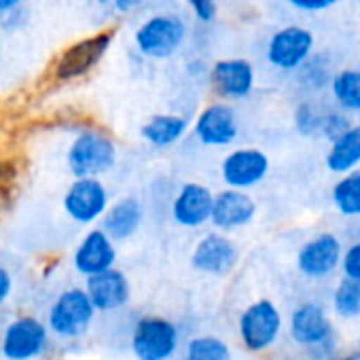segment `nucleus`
Masks as SVG:
<instances>
[{
	"label": "nucleus",
	"instance_id": "obj_1",
	"mask_svg": "<svg viewBox=\"0 0 360 360\" xmlns=\"http://www.w3.org/2000/svg\"><path fill=\"white\" fill-rule=\"evenodd\" d=\"M96 316V307L83 288L64 290L51 305L47 316V328L60 339L83 337Z\"/></svg>",
	"mask_w": 360,
	"mask_h": 360
},
{
	"label": "nucleus",
	"instance_id": "obj_2",
	"mask_svg": "<svg viewBox=\"0 0 360 360\" xmlns=\"http://www.w3.org/2000/svg\"><path fill=\"white\" fill-rule=\"evenodd\" d=\"M115 161L117 146L102 131L85 129L72 140L68 148V167L70 174L77 178L106 174L115 165Z\"/></svg>",
	"mask_w": 360,
	"mask_h": 360
},
{
	"label": "nucleus",
	"instance_id": "obj_3",
	"mask_svg": "<svg viewBox=\"0 0 360 360\" xmlns=\"http://www.w3.org/2000/svg\"><path fill=\"white\" fill-rule=\"evenodd\" d=\"M187 39V26L176 15H155L136 30V47L142 56L153 60H165L183 47Z\"/></svg>",
	"mask_w": 360,
	"mask_h": 360
},
{
	"label": "nucleus",
	"instance_id": "obj_4",
	"mask_svg": "<svg viewBox=\"0 0 360 360\" xmlns=\"http://www.w3.org/2000/svg\"><path fill=\"white\" fill-rule=\"evenodd\" d=\"M178 349V328L161 316H144L131 333V352L138 360H169Z\"/></svg>",
	"mask_w": 360,
	"mask_h": 360
},
{
	"label": "nucleus",
	"instance_id": "obj_5",
	"mask_svg": "<svg viewBox=\"0 0 360 360\" xmlns=\"http://www.w3.org/2000/svg\"><path fill=\"white\" fill-rule=\"evenodd\" d=\"M282 330V316L269 299L248 305L240 316V339L248 352L269 349Z\"/></svg>",
	"mask_w": 360,
	"mask_h": 360
},
{
	"label": "nucleus",
	"instance_id": "obj_6",
	"mask_svg": "<svg viewBox=\"0 0 360 360\" xmlns=\"http://www.w3.org/2000/svg\"><path fill=\"white\" fill-rule=\"evenodd\" d=\"M49 345V328L34 316L15 318L3 333L0 352L7 360H34Z\"/></svg>",
	"mask_w": 360,
	"mask_h": 360
},
{
	"label": "nucleus",
	"instance_id": "obj_7",
	"mask_svg": "<svg viewBox=\"0 0 360 360\" xmlns=\"http://www.w3.org/2000/svg\"><path fill=\"white\" fill-rule=\"evenodd\" d=\"M112 39H115L112 30H102L70 45L56 64V77L60 81H72L94 70L108 53Z\"/></svg>",
	"mask_w": 360,
	"mask_h": 360
},
{
	"label": "nucleus",
	"instance_id": "obj_8",
	"mask_svg": "<svg viewBox=\"0 0 360 360\" xmlns=\"http://www.w3.org/2000/svg\"><path fill=\"white\" fill-rule=\"evenodd\" d=\"M106 208L108 193L106 187L98 180V176L77 178L64 195V210L79 225H89L98 221Z\"/></svg>",
	"mask_w": 360,
	"mask_h": 360
},
{
	"label": "nucleus",
	"instance_id": "obj_9",
	"mask_svg": "<svg viewBox=\"0 0 360 360\" xmlns=\"http://www.w3.org/2000/svg\"><path fill=\"white\" fill-rule=\"evenodd\" d=\"M314 49V34L299 26H288L278 30L267 45V60L280 70L301 68Z\"/></svg>",
	"mask_w": 360,
	"mask_h": 360
},
{
	"label": "nucleus",
	"instance_id": "obj_10",
	"mask_svg": "<svg viewBox=\"0 0 360 360\" xmlns=\"http://www.w3.org/2000/svg\"><path fill=\"white\" fill-rule=\"evenodd\" d=\"M269 172V159L259 148H238L231 150L221 165L225 185L231 189H250L259 185Z\"/></svg>",
	"mask_w": 360,
	"mask_h": 360
},
{
	"label": "nucleus",
	"instance_id": "obj_11",
	"mask_svg": "<svg viewBox=\"0 0 360 360\" xmlns=\"http://www.w3.org/2000/svg\"><path fill=\"white\" fill-rule=\"evenodd\" d=\"M214 195L206 185L200 183H187L180 187L178 195L172 202V219L180 227H202L210 221Z\"/></svg>",
	"mask_w": 360,
	"mask_h": 360
},
{
	"label": "nucleus",
	"instance_id": "obj_12",
	"mask_svg": "<svg viewBox=\"0 0 360 360\" xmlns=\"http://www.w3.org/2000/svg\"><path fill=\"white\" fill-rule=\"evenodd\" d=\"M257 214L255 200L242 191V189H225L219 195H214L210 223L221 231H233L240 227H246Z\"/></svg>",
	"mask_w": 360,
	"mask_h": 360
},
{
	"label": "nucleus",
	"instance_id": "obj_13",
	"mask_svg": "<svg viewBox=\"0 0 360 360\" xmlns=\"http://www.w3.org/2000/svg\"><path fill=\"white\" fill-rule=\"evenodd\" d=\"M236 263H238V248L223 233L204 236L191 255V265L208 276H225L233 269Z\"/></svg>",
	"mask_w": 360,
	"mask_h": 360
},
{
	"label": "nucleus",
	"instance_id": "obj_14",
	"mask_svg": "<svg viewBox=\"0 0 360 360\" xmlns=\"http://www.w3.org/2000/svg\"><path fill=\"white\" fill-rule=\"evenodd\" d=\"M341 261V244L333 233L311 238L297 255V267L307 278H324L335 271Z\"/></svg>",
	"mask_w": 360,
	"mask_h": 360
},
{
	"label": "nucleus",
	"instance_id": "obj_15",
	"mask_svg": "<svg viewBox=\"0 0 360 360\" xmlns=\"http://www.w3.org/2000/svg\"><path fill=\"white\" fill-rule=\"evenodd\" d=\"M210 83L219 96L227 100H242L250 96L255 87L252 64L240 58L219 60L210 70Z\"/></svg>",
	"mask_w": 360,
	"mask_h": 360
},
{
	"label": "nucleus",
	"instance_id": "obj_16",
	"mask_svg": "<svg viewBox=\"0 0 360 360\" xmlns=\"http://www.w3.org/2000/svg\"><path fill=\"white\" fill-rule=\"evenodd\" d=\"M238 115L227 104L206 106L195 121V136L208 146H227L238 138Z\"/></svg>",
	"mask_w": 360,
	"mask_h": 360
},
{
	"label": "nucleus",
	"instance_id": "obj_17",
	"mask_svg": "<svg viewBox=\"0 0 360 360\" xmlns=\"http://www.w3.org/2000/svg\"><path fill=\"white\" fill-rule=\"evenodd\" d=\"M290 335L292 339L307 347L314 349L316 345L337 337L335 330H333V324L330 320L326 318L324 309L316 303H305L301 307H297L290 316Z\"/></svg>",
	"mask_w": 360,
	"mask_h": 360
},
{
	"label": "nucleus",
	"instance_id": "obj_18",
	"mask_svg": "<svg viewBox=\"0 0 360 360\" xmlns=\"http://www.w3.org/2000/svg\"><path fill=\"white\" fill-rule=\"evenodd\" d=\"M115 261H117L115 242L102 229L89 231L81 240V244L77 246L75 257H72L75 269L79 274H83L85 278L94 276V274H100L104 269H110L115 265Z\"/></svg>",
	"mask_w": 360,
	"mask_h": 360
},
{
	"label": "nucleus",
	"instance_id": "obj_19",
	"mask_svg": "<svg viewBox=\"0 0 360 360\" xmlns=\"http://www.w3.org/2000/svg\"><path fill=\"white\" fill-rule=\"evenodd\" d=\"M87 297L100 311H115L129 301V282L119 269H104L87 276Z\"/></svg>",
	"mask_w": 360,
	"mask_h": 360
},
{
	"label": "nucleus",
	"instance_id": "obj_20",
	"mask_svg": "<svg viewBox=\"0 0 360 360\" xmlns=\"http://www.w3.org/2000/svg\"><path fill=\"white\" fill-rule=\"evenodd\" d=\"M100 219H102L100 229L112 242H125L142 225V204L136 198H123L112 206H108Z\"/></svg>",
	"mask_w": 360,
	"mask_h": 360
},
{
	"label": "nucleus",
	"instance_id": "obj_21",
	"mask_svg": "<svg viewBox=\"0 0 360 360\" xmlns=\"http://www.w3.org/2000/svg\"><path fill=\"white\" fill-rule=\"evenodd\" d=\"M360 163V125H352L343 131L326 155V167L335 174L352 172Z\"/></svg>",
	"mask_w": 360,
	"mask_h": 360
},
{
	"label": "nucleus",
	"instance_id": "obj_22",
	"mask_svg": "<svg viewBox=\"0 0 360 360\" xmlns=\"http://www.w3.org/2000/svg\"><path fill=\"white\" fill-rule=\"evenodd\" d=\"M187 127H189V123L183 117H176V115H155L153 119H148L142 125L140 134H142V138L148 144H153L157 148H167V146L176 144L180 138L185 136Z\"/></svg>",
	"mask_w": 360,
	"mask_h": 360
},
{
	"label": "nucleus",
	"instance_id": "obj_23",
	"mask_svg": "<svg viewBox=\"0 0 360 360\" xmlns=\"http://www.w3.org/2000/svg\"><path fill=\"white\" fill-rule=\"evenodd\" d=\"M333 202L345 217H360V169L345 172L333 189Z\"/></svg>",
	"mask_w": 360,
	"mask_h": 360
},
{
	"label": "nucleus",
	"instance_id": "obj_24",
	"mask_svg": "<svg viewBox=\"0 0 360 360\" xmlns=\"http://www.w3.org/2000/svg\"><path fill=\"white\" fill-rule=\"evenodd\" d=\"M185 360H231V349L223 339L204 335L189 341Z\"/></svg>",
	"mask_w": 360,
	"mask_h": 360
},
{
	"label": "nucleus",
	"instance_id": "obj_25",
	"mask_svg": "<svg viewBox=\"0 0 360 360\" xmlns=\"http://www.w3.org/2000/svg\"><path fill=\"white\" fill-rule=\"evenodd\" d=\"M333 96L347 110H360V70H341L333 79Z\"/></svg>",
	"mask_w": 360,
	"mask_h": 360
},
{
	"label": "nucleus",
	"instance_id": "obj_26",
	"mask_svg": "<svg viewBox=\"0 0 360 360\" xmlns=\"http://www.w3.org/2000/svg\"><path fill=\"white\" fill-rule=\"evenodd\" d=\"M333 305H335V311L341 318L360 316V280L345 278L335 290Z\"/></svg>",
	"mask_w": 360,
	"mask_h": 360
},
{
	"label": "nucleus",
	"instance_id": "obj_27",
	"mask_svg": "<svg viewBox=\"0 0 360 360\" xmlns=\"http://www.w3.org/2000/svg\"><path fill=\"white\" fill-rule=\"evenodd\" d=\"M320 123H322V115L309 104V102H303L297 106L295 110V127L301 136H316L320 134Z\"/></svg>",
	"mask_w": 360,
	"mask_h": 360
},
{
	"label": "nucleus",
	"instance_id": "obj_28",
	"mask_svg": "<svg viewBox=\"0 0 360 360\" xmlns=\"http://www.w3.org/2000/svg\"><path fill=\"white\" fill-rule=\"evenodd\" d=\"M18 187V167L13 161H0V210L11 204Z\"/></svg>",
	"mask_w": 360,
	"mask_h": 360
},
{
	"label": "nucleus",
	"instance_id": "obj_29",
	"mask_svg": "<svg viewBox=\"0 0 360 360\" xmlns=\"http://www.w3.org/2000/svg\"><path fill=\"white\" fill-rule=\"evenodd\" d=\"M352 125H349V119L339 112V110H333V112H326L322 115V123H320V134L326 136L330 142L337 140L343 131H347Z\"/></svg>",
	"mask_w": 360,
	"mask_h": 360
},
{
	"label": "nucleus",
	"instance_id": "obj_30",
	"mask_svg": "<svg viewBox=\"0 0 360 360\" xmlns=\"http://www.w3.org/2000/svg\"><path fill=\"white\" fill-rule=\"evenodd\" d=\"M341 265H343L345 278L360 280V242L347 248V252L341 257Z\"/></svg>",
	"mask_w": 360,
	"mask_h": 360
},
{
	"label": "nucleus",
	"instance_id": "obj_31",
	"mask_svg": "<svg viewBox=\"0 0 360 360\" xmlns=\"http://www.w3.org/2000/svg\"><path fill=\"white\" fill-rule=\"evenodd\" d=\"M187 5L204 24H210L217 18V0H187Z\"/></svg>",
	"mask_w": 360,
	"mask_h": 360
},
{
	"label": "nucleus",
	"instance_id": "obj_32",
	"mask_svg": "<svg viewBox=\"0 0 360 360\" xmlns=\"http://www.w3.org/2000/svg\"><path fill=\"white\" fill-rule=\"evenodd\" d=\"M288 3L295 7V9H301V11H324L328 7H333L337 0H288Z\"/></svg>",
	"mask_w": 360,
	"mask_h": 360
},
{
	"label": "nucleus",
	"instance_id": "obj_33",
	"mask_svg": "<svg viewBox=\"0 0 360 360\" xmlns=\"http://www.w3.org/2000/svg\"><path fill=\"white\" fill-rule=\"evenodd\" d=\"M11 288H13V280H11V274L5 269V267H0V305H3L9 295H11Z\"/></svg>",
	"mask_w": 360,
	"mask_h": 360
},
{
	"label": "nucleus",
	"instance_id": "obj_34",
	"mask_svg": "<svg viewBox=\"0 0 360 360\" xmlns=\"http://www.w3.org/2000/svg\"><path fill=\"white\" fill-rule=\"evenodd\" d=\"M140 3H142V0H110L112 9H115L117 13H121V15L131 13L134 9H138V7H140Z\"/></svg>",
	"mask_w": 360,
	"mask_h": 360
},
{
	"label": "nucleus",
	"instance_id": "obj_35",
	"mask_svg": "<svg viewBox=\"0 0 360 360\" xmlns=\"http://www.w3.org/2000/svg\"><path fill=\"white\" fill-rule=\"evenodd\" d=\"M22 5V0H0V18H7L15 13Z\"/></svg>",
	"mask_w": 360,
	"mask_h": 360
},
{
	"label": "nucleus",
	"instance_id": "obj_36",
	"mask_svg": "<svg viewBox=\"0 0 360 360\" xmlns=\"http://www.w3.org/2000/svg\"><path fill=\"white\" fill-rule=\"evenodd\" d=\"M328 360H360V345H356L349 354H345V356H339V358H328Z\"/></svg>",
	"mask_w": 360,
	"mask_h": 360
}]
</instances>
